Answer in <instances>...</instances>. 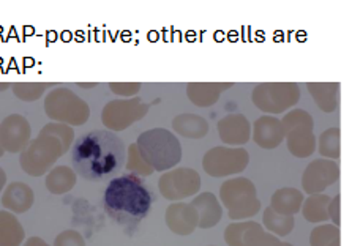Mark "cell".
Instances as JSON below:
<instances>
[{"instance_id": "cell-1", "label": "cell", "mask_w": 352, "mask_h": 246, "mask_svg": "<svg viewBox=\"0 0 352 246\" xmlns=\"http://www.w3.org/2000/svg\"><path fill=\"white\" fill-rule=\"evenodd\" d=\"M76 172L89 181L113 180L125 163V144L108 130H94L79 136L72 148Z\"/></svg>"}, {"instance_id": "cell-2", "label": "cell", "mask_w": 352, "mask_h": 246, "mask_svg": "<svg viewBox=\"0 0 352 246\" xmlns=\"http://www.w3.org/2000/svg\"><path fill=\"white\" fill-rule=\"evenodd\" d=\"M104 212L126 229L138 227L152 207V192L138 175L126 174L109 181L103 196Z\"/></svg>"}]
</instances>
